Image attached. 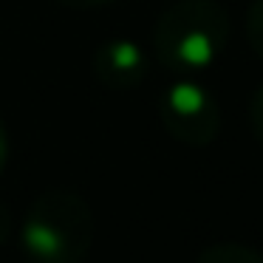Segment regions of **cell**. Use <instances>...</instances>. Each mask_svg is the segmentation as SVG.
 I'll return each instance as SVG.
<instances>
[{"mask_svg":"<svg viewBox=\"0 0 263 263\" xmlns=\"http://www.w3.org/2000/svg\"><path fill=\"white\" fill-rule=\"evenodd\" d=\"M6 159H9V136H6V127L0 125V170H3Z\"/></svg>","mask_w":263,"mask_h":263,"instance_id":"9c48e42d","label":"cell"},{"mask_svg":"<svg viewBox=\"0 0 263 263\" xmlns=\"http://www.w3.org/2000/svg\"><path fill=\"white\" fill-rule=\"evenodd\" d=\"M147 71L144 51L133 40H108L93 54V74L108 88H133Z\"/></svg>","mask_w":263,"mask_h":263,"instance_id":"277c9868","label":"cell"},{"mask_svg":"<svg viewBox=\"0 0 263 263\" xmlns=\"http://www.w3.org/2000/svg\"><path fill=\"white\" fill-rule=\"evenodd\" d=\"M164 127L184 144H210L218 133V105L190 77L176 80L161 97Z\"/></svg>","mask_w":263,"mask_h":263,"instance_id":"3957f363","label":"cell"},{"mask_svg":"<svg viewBox=\"0 0 263 263\" xmlns=\"http://www.w3.org/2000/svg\"><path fill=\"white\" fill-rule=\"evenodd\" d=\"M252 125H255L257 142L263 144V88H260V93L255 97V102H252Z\"/></svg>","mask_w":263,"mask_h":263,"instance_id":"52a82bcc","label":"cell"},{"mask_svg":"<svg viewBox=\"0 0 263 263\" xmlns=\"http://www.w3.org/2000/svg\"><path fill=\"white\" fill-rule=\"evenodd\" d=\"M60 3L68 9H93V6H105L110 0H60Z\"/></svg>","mask_w":263,"mask_h":263,"instance_id":"ba28073f","label":"cell"},{"mask_svg":"<svg viewBox=\"0 0 263 263\" xmlns=\"http://www.w3.org/2000/svg\"><path fill=\"white\" fill-rule=\"evenodd\" d=\"M6 223H9V212L3 210V206H0V235L6 232Z\"/></svg>","mask_w":263,"mask_h":263,"instance_id":"30bf717a","label":"cell"},{"mask_svg":"<svg viewBox=\"0 0 263 263\" xmlns=\"http://www.w3.org/2000/svg\"><path fill=\"white\" fill-rule=\"evenodd\" d=\"M227 40V14L212 0H187L156 26L153 48L161 65L178 77L204 71L221 54Z\"/></svg>","mask_w":263,"mask_h":263,"instance_id":"6da1fadb","label":"cell"},{"mask_svg":"<svg viewBox=\"0 0 263 263\" xmlns=\"http://www.w3.org/2000/svg\"><path fill=\"white\" fill-rule=\"evenodd\" d=\"M249 40L255 51L263 57V0H257L249 12Z\"/></svg>","mask_w":263,"mask_h":263,"instance_id":"8992f818","label":"cell"},{"mask_svg":"<svg viewBox=\"0 0 263 263\" xmlns=\"http://www.w3.org/2000/svg\"><path fill=\"white\" fill-rule=\"evenodd\" d=\"M26 249L40 263H77L91 243V215L74 193H48L26 218Z\"/></svg>","mask_w":263,"mask_h":263,"instance_id":"7a4b0ae2","label":"cell"},{"mask_svg":"<svg viewBox=\"0 0 263 263\" xmlns=\"http://www.w3.org/2000/svg\"><path fill=\"white\" fill-rule=\"evenodd\" d=\"M198 263H263V255L243 243H215L201 252Z\"/></svg>","mask_w":263,"mask_h":263,"instance_id":"5b68a950","label":"cell"}]
</instances>
